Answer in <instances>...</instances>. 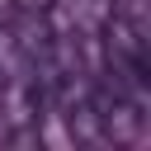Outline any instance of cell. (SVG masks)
I'll return each instance as SVG.
<instances>
[{
	"label": "cell",
	"instance_id": "1",
	"mask_svg": "<svg viewBox=\"0 0 151 151\" xmlns=\"http://www.w3.org/2000/svg\"><path fill=\"white\" fill-rule=\"evenodd\" d=\"M9 127H5V71H0V137H5Z\"/></svg>",
	"mask_w": 151,
	"mask_h": 151
}]
</instances>
